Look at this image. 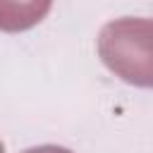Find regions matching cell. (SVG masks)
<instances>
[{
    "instance_id": "1",
    "label": "cell",
    "mask_w": 153,
    "mask_h": 153,
    "mask_svg": "<svg viewBox=\"0 0 153 153\" xmlns=\"http://www.w3.org/2000/svg\"><path fill=\"white\" fill-rule=\"evenodd\" d=\"M105 65L124 81L153 86V22L120 19L100 31L98 41Z\"/></svg>"
},
{
    "instance_id": "2",
    "label": "cell",
    "mask_w": 153,
    "mask_h": 153,
    "mask_svg": "<svg viewBox=\"0 0 153 153\" xmlns=\"http://www.w3.org/2000/svg\"><path fill=\"white\" fill-rule=\"evenodd\" d=\"M53 0H0V29L22 31L45 17Z\"/></svg>"
},
{
    "instance_id": "3",
    "label": "cell",
    "mask_w": 153,
    "mask_h": 153,
    "mask_svg": "<svg viewBox=\"0 0 153 153\" xmlns=\"http://www.w3.org/2000/svg\"><path fill=\"white\" fill-rule=\"evenodd\" d=\"M26 153H69L67 148H57V146H41V148H31Z\"/></svg>"
},
{
    "instance_id": "4",
    "label": "cell",
    "mask_w": 153,
    "mask_h": 153,
    "mask_svg": "<svg viewBox=\"0 0 153 153\" xmlns=\"http://www.w3.org/2000/svg\"><path fill=\"white\" fill-rule=\"evenodd\" d=\"M0 153H2V143H0Z\"/></svg>"
}]
</instances>
